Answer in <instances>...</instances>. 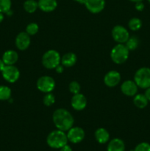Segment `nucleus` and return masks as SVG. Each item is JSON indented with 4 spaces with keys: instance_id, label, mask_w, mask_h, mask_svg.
<instances>
[{
    "instance_id": "nucleus-25",
    "label": "nucleus",
    "mask_w": 150,
    "mask_h": 151,
    "mask_svg": "<svg viewBox=\"0 0 150 151\" xmlns=\"http://www.w3.org/2000/svg\"><path fill=\"white\" fill-rule=\"evenodd\" d=\"M11 0H0V12L7 13L11 9Z\"/></svg>"
},
{
    "instance_id": "nucleus-37",
    "label": "nucleus",
    "mask_w": 150,
    "mask_h": 151,
    "mask_svg": "<svg viewBox=\"0 0 150 151\" xmlns=\"http://www.w3.org/2000/svg\"><path fill=\"white\" fill-rule=\"evenodd\" d=\"M129 1H133V2H138V1H142L143 0H129Z\"/></svg>"
},
{
    "instance_id": "nucleus-7",
    "label": "nucleus",
    "mask_w": 150,
    "mask_h": 151,
    "mask_svg": "<svg viewBox=\"0 0 150 151\" xmlns=\"http://www.w3.org/2000/svg\"><path fill=\"white\" fill-rule=\"evenodd\" d=\"M1 75L7 82L13 83L19 80L20 77V72L14 65H6L1 71Z\"/></svg>"
},
{
    "instance_id": "nucleus-6",
    "label": "nucleus",
    "mask_w": 150,
    "mask_h": 151,
    "mask_svg": "<svg viewBox=\"0 0 150 151\" xmlns=\"http://www.w3.org/2000/svg\"><path fill=\"white\" fill-rule=\"evenodd\" d=\"M54 87H55V81L50 76L47 75L41 76L37 81V88L42 92H51L54 90Z\"/></svg>"
},
{
    "instance_id": "nucleus-24",
    "label": "nucleus",
    "mask_w": 150,
    "mask_h": 151,
    "mask_svg": "<svg viewBox=\"0 0 150 151\" xmlns=\"http://www.w3.org/2000/svg\"><path fill=\"white\" fill-rule=\"evenodd\" d=\"M125 46L127 47L129 50H135L137 49L139 44V41L136 36H131L128 38L127 41L125 43Z\"/></svg>"
},
{
    "instance_id": "nucleus-13",
    "label": "nucleus",
    "mask_w": 150,
    "mask_h": 151,
    "mask_svg": "<svg viewBox=\"0 0 150 151\" xmlns=\"http://www.w3.org/2000/svg\"><path fill=\"white\" fill-rule=\"evenodd\" d=\"M120 81L121 75L117 71H110L104 75V83L108 87H115L119 83Z\"/></svg>"
},
{
    "instance_id": "nucleus-17",
    "label": "nucleus",
    "mask_w": 150,
    "mask_h": 151,
    "mask_svg": "<svg viewBox=\"0 0 150 151\" xmlns=\"http://www.w3.org/2000/svg\"><path fill=\"white\" fill-rule=\"evenodd\" d=\"M107 151H124V142L121 139L115 138L110 140L107 145Z\"/></svg>"
},
{
    "instance_id": "nucleus-12",
    "label": "nucleus",
    "mask_w": 150,
    "mask_h": 151,
    "mask_svg": "<svg viewBox=\"0 0 150 151\" xmlns=\"http://www.w3.org/2000/svg\"><path fill=\"white\" fill-rule=\"evenodd\" d=\"M138 86L134 81H125L121 86V91L124 95L132 97L135 96L138 92Z\"/></svg>"
},
{
    "instance_id": "nucleus-27",
    "label": "nucleus",
    "mask_w": 150,
    "mask_h": 151,
    "mask_svg": "<svg viewBox=\"0 0 150 151\" xmlns=\"http://www.w3.org/2000/svg\"><path fill=\"white\" fill-rule=\"evenodd\" d=\"M43 103L46 106H51L55 103V97L51 93H47L43 99Z\"/></svg>"
},
{
    "instance_id": "nucleus-28",
    "label": "nucleus",
    "mask_w": 150,
    "mask_h": 151,
    "mask_svg": "<svg viewBox=\"0 0 150 151\" xmlns=\"http://www.w3.org/2000/svg\"><path fill=\"white\" fill-rule=\"evenodd\" d=\"M69 89L71 93H72L73 94H76L80 92L81 86L80 85H79V83L74 81H71V82L69 83Z\"/></svg>"
},
{
    "instance_id": "nucleus-29",
    "label": "nucleus",
    "mask_w": 150,
    "mask_h": 151,
    "mask_svg": "<svg viewBox=\"0 0 150 151\" xmlns=\"http://www.w3.org/2000/svg\"><path fill=\"white\" fill-rule=\"evenodd\" d=\"M134 151H150V144L148 142L139 143L135 147Z\"/></svg>"
},
{
    "instance_id": "nucleus-14",
    "label": "nucleus",
    "mask_w": 150,
    "mask_h": 151,
    "mask_svg": "<svg viewBox=\"0 0 150 151\" xmlns=\"http://www.w3.org/2000/svg\"><path fill=\"white\" fill-rule=\"evenodd\" d=\"M71 104L72 108L76 111H82L87 106V99L81 93L74 94L71 100Z\"/></svg>"
},
{
    "instance_id": "nucleus-8",
    "label": "nucleus",
    "mask_w": 150,
    "mask_h": 151,
    "mask_svg": "<svg viewBox=\"0 0 150 151\" xmlns=\"http://www.w3.org/2000/svg\"><path fill=\"white\" fill-rule=\"evenodd\" d=\"M112 36L114 41L119 44H124L129 38V34L124 27L116 25L112 29Z\"/></svg>"
},
{
    "instance_id": "nucleus-36",
    "label": "nucleus",
    "mask_w": 150,
    "mask_h": 151,
    "mask_svg": "<svg viewBox=\"0 0 150 151\" xmlns=\"http://www.w3.org/2000/svg\"><path fill=\"white\" fill-rule=\"evenodd\" d=\"M74 1H76L78 3H80V4H83L84 3V0H74Z\"/></svg>"
},
{
    "instance_id": "nucleus-2",
    "label": "nucleus",
    "mask_w": 150,
    "mask_h": 151,
    "mask_svg": "<svg viewBox=\"0 0 150 151\" xmlns=\"http://www.w3.org/2000/svg\"><path fill=\"white\" fill-rule=\"evenodd\" d=\"M67 134L65 131L55 130L49 133L46 138V143L50 147L54 149H60L62 147L68 144Z\"/></svg>"
},
{
    "instance_id": "nucleus-3",
    "label": "nucleus",
    "mask_w": 150,
    "mask_h": 151,
    "mask_svg": "<svg viewBox=\"0 0 150 151\" xmlns=\"http://www.w3.org/2000/svg\"><path fill=\"white\" fill-rule=\"evenodd\" d=\"M129 51L124 44H119L112 49L110 58L116 64H122L125 63L129 58Z\"/></svg>"
},
{
    "instance_id": "nucleus-23",
    "label": "nucleus",
    "mask_w": 150,
    "mask_h": 151,
    "mask_svg": "<svg viewBox=\"0 0 150 151\" xmlns=\"http://www.w3.org/2000/svg\"><path fill=\"white\" fill-rule=\"evenodd\" d=\"M142 26V22L138 18H132L128 22V27L132 31H137L140 29Z\"/></svg>"
},
{
    "instance_id": "nucleus-30",
    "label": "nucleus",
    "mask_w": 150,
    "mask_h": 151,
    "mask_svg": "<svg viewBox=\"0 0 150 151\" xmlns=\"http://www.w3.org/2000/svg\"><path fill=\"white\" fill-rule=\"evenodd\" d=\"M135 9L138 11H142L144 9V4L142 1H138L135 3Z\"/></svg>"
},
{
    "instance_id": "nucleus-19",
    "label": "nucleus",
    "mask_w": 150,
    "mask_h": 151,
    "mask_svg": "<svg viewBox=\"0 0 150 151\" xmlns=\"http://www.w3.org/2000/svg\"><path fill=\"white\" fill-rule=\"evenodd\" d=\"M76 55L74 52H67L61 57L60 63L66 67H71L76 63Z\"/></svg>"
},
{
    "instance_id": "nucleus-20",
    "label": "nucleus",
    "mask_w": 150,
    "mask_h": 151,
    "mask_svg": "<svg viewBox=\"0 0 150 151\" xmlns=\"http://www.w3.org/2000/svg\"><path fill=\"white\" fill-rule=\"evenodd\" d=\"M149 100L144 94H135L133 99L134 105L138 109H144L148 105Z\"/></svg>"
},
{
    "instance_id": "nucleus-31",
    "label": "nucleus",
    "mask_w": 150,
    "mask_h": 151,
    "mask_svg": "<svg viewBox=\"0 0 150 151\" xmlns=\"http://www.w3.org/2000/svg\"><path fill=\"white\" fill-rule=\"evenodd\" d=\"M60 151H72L71 147L69 145H66L63 147H62L60 149Z\"/></svg>"
},
{
    "instance_id": "nucleus-33",
    "label": "nucleus",
    "mask_w": 150,
    "mask_h": 151,
    "mask_svg": "<svg viewBox=\"0 0 150 151\" xmlns=\"http://www.w3.org/2000/svg\"><path fill=\"white\" fill-rule=\"evenodd\" d=\"M55 70H56V72H57V73H62V72H63V66H61V65L59 64L58 66H57V67L55 68Z\"/></svg>"
},
{
    "instance_id": "nucleus-21",
    "label": "nucleus",
    "mask_w": 150,
    "mask_h": 151,
    "mask_svg": "<svg viewBox=\"0 0 150 151\" xmlns=\"http://www.w3.org/2000/svg\"><path fill=\"white\" fill-rule=\"evenodd\" d=\"M38 7V1L35 0H26L24 3V8L25 11L29 13H32L36 11Z\"/></svg>"
},
{
    "instance_id": "nucleus-11",
    "label": "nucleus",
    "mask_w": 150,
    "mask_h": 151,
    "mask_svg": "<svg viewBox=\"0 0 150 151\" xmlns=\"http://www.w3.org/2000/svg\"><path fill=\"white\" fill-rule=\"evenodd\" d=\"M30 35L26 32H21L16 38V46L19 50H25L30 45Z\"/></svg>"
},
{
    "instance_id": "nucleus-34",
    "label": "nucleus",
    "mask_w": 150,
    "mask_h": 151,
    "mask_svg": "<svg viewBox=\"0 0 150 151\" xmlns=\"http://www.w3.org/2000/svg\"><path fill=\"white\" fill-rule=\"evenodd\" d=\"M5 63H4V61H3L2 59H0V72H1V71L3 70V69L4 68V66H5Z\"/></svg>"
},
{
    "instance_id": "nucleus-26",
    "label": "nucleus",
    "mask_w": 150,
    "mask_h": 151,
    "mask_svg": "<svg viewBox=\"0 0 150 151\" xmlns=\"http://www.w3.org/2000/svg\"><path fill=\"white\" fill-rule=\"evenodd\" d=\"M38 29H39V27L37 24L36 23H29V24L26 26V32L27 34H29V35H34L38 32Z\"/></svg>"
},
{
    "instance_id": "nucleus-22",
    "label": "nucleus",
    "mask_w": 150,
    "mask_h": 151,
    "mask_svg": "<svg viewBox=\"0 0 150 151\" xmlns=\"http://www.w3.org/2000/svg\"><path fill=\"white\" fill-rule=\"evenodd\" d=\"M11 97V89L7 86H0V100H8Z\"/></svg>"
},
{
    "instance_id": "nucleus-15",
    "label": "nucleus",
    "mask_w": 150,
    "mask_h": 151,
    "mask_svg": "<svg viewBox=\"0 0 150 151\" xmlns=\"http://www.w3.org/2000/svg\"><path fill=\"white\" fill-rule=\"evenodd\" d=\"M38 7L46 13L52 12L57 8V0H38Z\"/></svg>"
},
{
    "instance_id": "nucleus-1",
    "label": "nucleus",
    "mask_w": 150,
    "mask_h": 151,
    "mask_svg": "<svg viewBox=\"0 0 150 151\" xmlns=\"http://www.w3.org/2000/svg\"><path fill=\"white\" fill-rule=\"evenodd\" d=\"M52 119L56 128L63 131H69L73 127L74 122L71 114L65 109H58L54 111Z\"/></svg>"
},
{
    "instance_id": "nucleus-35",
    "label": "nucleus",
    "mask_w": 150,
    "mask_h": 151,
    "mask_svg": "<svg viewBox=\"0 0 150 151\" xmlns=\"http://www.w3.org/2000/svg\"><path fill=\"white\" fill-rule=\"evenodd\" d=\"M3 20H4V13L0 12V23H1Z\"/></svg>"
},
{
    "instance_id": "nucleus-32",
    "label": "nucleus",
    "mask_w": 150,
    "mask_h": 151,
    "mask_svg": "<svg viewBox=\"0 0 150 151\" xmlns=\"http://www.w3.org/2000/svg\"><path fill=\"white\" fill-rule=\"evenodd\" d=\"M144 95L146 96V97L147 98V100H148L149 101H150V87L146 88V91H145V94H144Z\"/></svg>"
},
{
    "instance_id": "nucleus-10",
    "label": "nucleus",
    "mask_w": 150,
    "mask_h": 151,
    "mask_svg": "<svg viewBox=\"0 0 150 151\" xmlns=\"http://www.w3.org/2000/svg\"><path fill=\"white\" fill-rule=\"evenodd\" d=\"M83 4L91 13H99L104 10L105 0H84Z\"/></svg>"
},
{
    "instance_id": "nucleus-5",
    "label": "nucleus",
    "mask_w": 150,
    "mask_h": 151,
    "mask_svg": "<svg viewBox=\"0 0 150 151\" xmlns=\"http://www.w3.org/2000/svg\"><path fill=\"white\" fill-rule=\"evenodd\" d=\"M134 81L138 87L146 88L150 87V68H140L135 72L134 76Z\"/></svg>"
},
{
    "instance_id": "nucleus-38",
    "label": "nucleus",
    "mask_w": 150,
    "mask_h": 151,
    "mask_svg": "<svg viewBox=\"0 0 150 151\" xmlns=\"http://www.w3.org/2000/svg\"><path fill=\"white\" fill-rule=\"evenodd\" d=\"M147 1H148L149 2H150V0H147Z\"/></svg>"
},
{
    "instance_id": "nucleus-18",
    "label": "nucleus",
    "mask_w": 150,
    "mask_h": 151,
    "mask_svg": "<svg viewBox=\"0 0 150 151\" xmlns=\"http://www.w3.org/2000/svg\"><path fill=\"white\" fill-rule=\"evenodd\" d=\"M95 139L99 144H105L110 140V134L104 128H99L95 131Z\"/></svg>"
},
{
    "instance_id": "nucleus-16",
    "label": "nucleus",
    "mask_w": 150,
    "mask_h": 151,
    "mask_svg": "<svg viewBox=\"0 0 150 151\" xmlns=\"http://www.w3.org/2000/svg\"><path fill=\"white\" fill-rule=\"evenodd\" d=\"M1 59L5 65H14L19 59V55L15 50H7L4 52Z\"/></svg>"
},
{
    "instance_id": "nucleus-4",
    "label": "nucleus",
    "mask_w": 150,
    "mask_h": 151,
    "mask_svg": "<svg viewBox=\"0 0 150 151\" xmlns=\"http://www.w3.org/2000/svg\"><path fill=\"white\" fill-rule=\"evenodd\" d=\"M60 54L54 50H50L46 52L42 57V64L45 68L48 69H55L60 63Z\"/></svg>"
},
{
    "instance_id": "nucleus-9",
    "label": "nucleus",
    "mask_w": 150,
    "mask_h": 151,
    "mask_svg": "<svg viewBox=\"0 0 150 151\" xmlns=\"http://www.w3.org/2000/svg\"><path fill=\"white\" fill-rule=\"evenodd\" d=\"M85 131L80 127H72L68 131V140L73 144L81 142L85 138Z\"/></svg>"
}]
</instances>
